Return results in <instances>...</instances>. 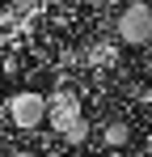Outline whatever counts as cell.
<instances>
[{
    "label": "cell",
    "mask_w": 152,
    "mask_h": 157,
    "mask_svg": "<svg viewBox=\"0 0 152 157\" xmlns=\"http://www.w3.org/2000/svg\"><path fill=\"white\" fill-rule=\"evenodd\" d=\"M114 30H118V43H127V47H144V43L152 38V4L131 0L123 13H118Z\"/></svg>",
    "instance_id": "6da1fadb"
},
{
    "label": "cell",
    "mask_w": 152,
    "mask_h": 157,
    "mask_svg": "<svg viewBox=\"0 0 152 157\" xmlns=\"http://www.w3.org/2000/svg\"><path fill=\"white\" fill-rule=\"evenodd\" d=\"M9 119H13L17 128H25V132L42 128V119H47V98H42V94H17V98L9 102Z\"/></svg>",
    "instance_id": "7a4b0ae2"
},
{
    "label": "cell",
    "mask_w": 152,
    "mask_h": 157,
    "mask_svg": "<svg viewBox=\"0 0 152 157\" xmlns=\"http://www.w3.org/2000/svg\"><path fill=\"white\" fill-rule=\"evenodd\" d=\"M51 123L59 132H68V136H80V102H76L72 89H59L51 98Z\"/></svg>",
    "instance_id": "3957f363"
},
{
    "label": "cell",
    "mask_w": 152,
    "mask_h": 157,
    "mask_svg": "<svg viewBox=\"0 0 152 157\" xmlns=\"http://www.w3.org/2000/svg\"><path fill=\"white\" fill-rule=\"evenodd\" d=\"M101 140H106L110 149L131 144V123H127V119H106V123H101Z\"/></svg>",
    "instance_id": "277c9868"
},
{
    "label": "cell",
    "mask_w": 152,
    "mask_h": 157,
    "mask_svg": "<svg viewBox=\"0 0 152 157\" xmlns=\"http://www.w3.org/2000/svg\"><path fill=\"white\" fill-rule=\"evenodd\" d=\"M114 59H118V47H114V43H97L93 55H89V64H93V68H110Z\"/></svg>",
    "instance_id": "5b68a950"
},
{
    "label": "cell",
    "mask_w": 152,
    "mask_h": 157,
    "mask_svg": "<svg viewBox=\"0 0 152 157\" xmlns=\"http://www.w3.org/2000/svg\"><path fill=\"white\" fill-rule=\"evenodd\" d=\"M13 157H38V153H25V149H21V153H13Z\"/></svg>",
    "instance_id": "8992f818"
},
{
    "label": "cell",
    "mask_w": 152,
    "mask_h": 157,
    "mask_svg": "<svg viewBox=\"0 0 152 157\" xmlns=\"http://www.w3.org/2000/svg\"><path fill=\"white\" fill-rule=\"evenodd\" d=\"M25 4H38V0H25Z\"/></svg>",
    "instance_id": "52a82bcc"
}]
</instances>
